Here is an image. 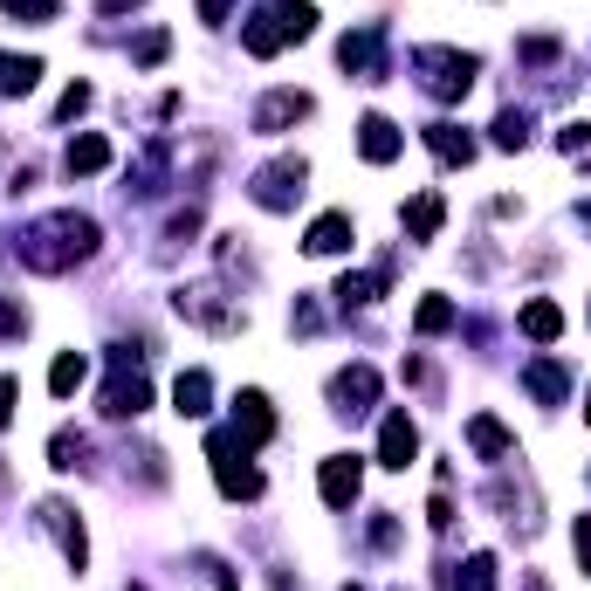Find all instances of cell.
Segmentation results:
<instances>
[{
	"instance_id": "6da1fadb",
	"label": "cell",
	"mask_w": 591,
	"mask_h": 591,
	"mask_svg": "<svg viewBox=\"0 0 591 591\" xmlns=\"http://www.w3.org/2000/svg\"><path fill=\"white\" fill-rule=\"evenodd\" d=\"M89 247H97V221H89V213H49L42 228H28L21 262L42 268V275H62L70 262H83Z\"/></svg>"
},
{
	"instance_id": "7a4b0ae2",
	"label": "cell",
	"mask_w": 591,
	"mask_h": 591,
	"mask_svg": "<svg viewBox=\"0 0 591 591\" xmlns=\"http://www.w3.org/2000/svg\"><path fill=\"white\" fill-rule=\"evenodd\" d=\"M207 454H213V482H221L228 503H255V495H262V475L247 468V447L234 441V433H213Z\"/></svg>"
},
{
	"instance_id": "3957f363",
	"label": "cell",
	"mask_w": 591,
	"mask_h": 591,
	"mask_svg": "<svg viewBox=\"0 0 591 591\" xmlns=\"http://www.w3.org/2000/svg\"><path fill=\"white\" fill-rule=\"evenodd\" d=\"M145 407H151L145 371L131 365V351H117V358H110V386H104V413H110V420H138Z\"/></svg>"
},
{
	"instance_id": "277c9868",
	"label": "cell",
	"mask_w": 591,
	"mask_h": 591,
	"mask_svg": "<svg viewBox=\"0 0 591 591\" xmlns=\"http://www.w3.org/2000/svg\"><path fill=\"white\" fill-rule=\"evenodd\" d=\"M413 62L426 70V89H433V97H461V89L475 83V55H454V49H420Z\"/></svg>"
},
{
	"instance_id": "5b68a950",
	"label": "cell",
	"mask_w": 591,
	"mask_h": 591,
	"mask_svg": "<svg viewBox=\"0 0 591 591\" xmlns=\"http://www.w3.org/2000/svg\"><path fill=\"white\" fill-rule=\"evenodd\" d=\"M358 482H365L358 454H330V461H324V475H317V488H324V503H330V509H351V503H358Z\"/></svg>"
},
{
	"instance_id": "8992f818",
	"label": "cell",
	"mask_w": 591,
	"mask_h": 591,
	"mask_svg": "<svg viewBox=\"0 0 591 591\" xmlns=\"http://www.w3.org/2000/svg\"><path fill=\"white\" fill-rule=\"evenodd\" d=\"M268 433H275V413H268V399H262V392H241V399H234V441H241L247 454H255V447L268 441Z\"/></svg>"
},
{
	"instance_id": "52a82bcc",
	"label": "cell",
	"mask_w": 591,
	"mask_h": 591,
	"mask_svg": "<svg viewBox=\"0 0 591 591\" xmlns=\"http://www.w3.org/2000/svg\"><path fill=\"white\" fill-rule=\"evenodd\" d=\"M296 193H303V166H296V159H275V166L255 179V200H262V207H289Z\"/></svg>"
},
{
	"instance_id": "ba28073f",
	"label": "cell",
	"mask_w": 591,
	"mask_h": 591,
	"mask_svg": "<svg viewBox=\"0 0 591 591\" xmlns=\"http://www.w3.org/2000/svg\"><path fill=\"white\" fill-rule=\"evenodd\" d=\"M413 454H420V433H413V420H407V413H386V433H379V461H386V468H407Z\"/></svg>"
},
{
	"instance_id": "9c48e42d",
	"label": "cell",
	"mask_w": 591,
	"mask_h": 591,
	"mask_svg": "<svg viewBox=\"0 0 591 591\" xmlns=\"http://www.w3.org/2000/svg\"><path fill=\"white\" fill-rule=\"evenodd\" d=\"M358 151H365L371 166H386V159H399V124H392V117H379V110H371V117L358 124Z\"/></svg>"
},
{
	"instance_id": "30bf717a",
	"label": "cell",
	"mask_w": 591,
	"mask_h": 591,
	"mask_svg": "<svg viewBox=\"0 0 591 591\" xmlns=\"http://www.w3.org/2000/svg\"><path fill=\"white\" fill-rule=\"evenodd\" d=\"M337 62H345V70L351 76H379V28H358V35H345V42H337Z\"/></svg>"
},
{
	"instance_id": "8fae6325",
	"label": "cell",
	"mask_w": 591,
	"mask_h": 591,
	"mask_svg": "<svg viewBox=\"0 0 591 591\" xmlns=\"http://www.w3.org/2000/svg\"><path fill=\"white\" fill-rule=\"evenodd\" d=\"M426 151H433L441 166H468V159H475V138L461 131V124H426Z\"/></svg>"
},
{
	"instance_id": "7c38bea8",
	"label": "cell",
	"mask_w": 591,
	"mask_h": 591,
	"mask_svg": "<svg viewBox=\"0 0 591 591\" xmlns=\"http://www.w3.org/2000/svg\"><path fill=\"white\" fill-rule=\"evenodd\" d=\"M207 399H213V379H207V371H179V386H172V407H179L186 420H207V413H213Z\"/></svg>"
},
{
	"instance_id": "4fadbf2b",
	"label": "cell",
	"mask_w": 591,
	"mask_h": 591,
	"mask_svg": "<svg viewBox=\"0 0 591 591\" xmlns=\"http://www.w3.org/2000/svg\"><path fill=\"white\" fill-rule=\"evenodd\" d=\"M62 166H70V179H89V172H104V166H110V138L83 131V138L70 145V159H62Z\"/></svg>"
},
{
	"instance_id": "5bb4252c",
	"label": "cell",
	"mask_w": 591,
	"mask_h": 591,
	"mask_svg": "<svg viewBox=\"0 0 591 591\" xmlns=\"http://www.w3.org/2000/svg\"><path fill=\"white\" fill-rule=\"evenodd\" d=\"M330 399H345V407L358 413V407H371V399H379V379H371L365 365H351V371H337V379H330Z\"/></svg>"
},
{
	"instance_id": "9a60e30c",
	"label": "cell",
	"mask_w": 591,
	"mask_h": 591,
	"mask_svg": "<svg viewBox=\"0 0 591 591\" xmlns=\"http://www.w3.org/2000/svg\"><path fill=\"white\" fill-rule=\"evenodd\" d=\"M296 117H309V97H303V89H275L255 124H262V131H283V124H296Z\"/></svg>"
},
{
	"instance_id": "2e32d148",
	"label": "cell",
	"mask_w": 591,
	"mask_h": 591,
	"mask_svg": "<svg viewBox=\"0 0 591 591\" xmlns=\"http://www.w3.org/2000/svg\"><path fill=\"white\" fill-rule=\"evenodd\" d=\"M303 247H309V255H345V247H351V221H345V213H324Z\"/></svg>"
},
{
	"instance_id": "e0dca14e",
	"label": "cell",
	"mask_w": 591,
	"mask_h": 591,
	"mask_svg": "<svg viewBox=\"0 0 591 591\" xmlns=\"http://www.w3.org/2000/svg\"><path fill=\"white\" fill-rule=\"evenodd\" d=\"M557 330H564V309H557L550 296H537V303H523V337H537V345H550Z\"/></svg>"
},
{
	"instance_id": "ac0fdd59",
	"label": "cell",
	"mask_w": 591,
	"mask_h": 591,
	"mask_svg": "<svg viewBox=\"0 0 591 591\" xmlns=\"http://www.w3.org/2000/svg\"><path fill=\"white\" fill-rule=\"evenodd\" d=\"M42 76V62L35 55H0V97H28Z\"/></svg>"
},
{
	"instance_id": "d6986e66",
	"label": "cell",
	"mask_w": 591,
	"mask_h": 591,
	"mask_svg": "<svg viewBox=\"0 0 591 591\" xmlns=\"http://www.w3.org/2000/svg\"><path fill=\"white\" fill-rule=\"evenodd\" d=\"M241 42H247V55H275V49L289 42V35H283V14H255V21L241 28Z\"/></svg>"
},
{
	"instance_id": "ffe728a7",
	"label": "cell",
	"mask_w": 591,
	"mask_h": 591,
	"mask_svg": "<svg viewBox=\"0 0 591 591\" xmlns=\"http://www.w3.org/2000/svg\"><path fill=\"white\" fill-rule=\"evenodd\" d=\"M42 516H49V530L62 537V557H70V564L83 571V557H89V550H83V523H70V509H62V503H49Z\"/></svg>"
},
{
	"instance_id": "44dd1931",
	"label": "cell",
	"mask_w": 591,
	"mask_h": 591,
	"mask_svg": "<svg viewBox=\"0 0 591 591\" xmlns=\"http://www.w3.org/2000/svg\"><path fill=\"white\" fill-rule=\"evenodd\" d=\"M83 379H89V358H83V351H62V358L49 365V392H55V399H70Z\"/></svg>"
},
{
	"instance_id": "7402d4cb",
	"label": "cell",
	"mask_w": 591,
	"mask_h": 591,
	"mask_svg": "<svg viewBox=\"0 0 591 591\" xmlns=\"http://www.w3.org/2000/svg\"><path fill=\"white\" fill-rule=\"evenodd\" d=\"M441 213H447L441 193H420V200L407 207V234H413V241H433V234H441Z\"/></svg>"
},
{
	"instance_id": "603a6c76",
	"label": "cell",
	"mask_w": 591,
	"mask_h": 591,
	"mask_svg": "<svg viewBox=\"0 0 591 591\" xmlns=\"http://www.w3.org/2000/svg\"><path fill=\"white\" fill-rule=\"evenodd\" d=\"M530 392L537 399H564L571 392V371L557 365V358H543V365H530Z\"/></svg>"
},
{
	"instance_id": "cb8c5ba5",
	"label": "cell",
	"mask_w": 591,
	"mask_h": 591,
	"mask_svg": "<svg viewBox=\"0 0 591 591\" xmlns=\"http://www.w3.org/2000/svg\"><path fill=\"white\" fill-rule=\"evenodd\" d=\"M468 441H475V454H488V461H503V454H509V433L495 426L488 413H482V420H468Z\"/></svg>"
},
{
	"instance_id": "d4e9b609",
	"label": "cell",
	"mask_w": 591,
	"mask_h": 591,
	"mask_svg": "<svg viewBox=\"0 0 591 591\" xmlns=\"http://www.w3.org/2000/svg\"><path fill=\"white\" fill-rule=\"evenodd\" d=\"M371 296H379V275H345V283H337V303L345 309H365Z\"/></svg>"
},
{
	"instance_id": "484cf974",
	"label": "cell",
	"mask_w": 591,
	"mask_h": 591,
	"mask_svg": "<svg viewBox=\"0 0 591 591\" xmlns=\"http://www.w3.org/2000/svg\"><path fill=\"white\" fill-rule=\"evenodd\" d=\"M309 28H317V8H309V0H283V35H289V42H303Z\"/></svg>"
},
{
	"instance_id": "4316f807",
	"label": "cell",
	"mask_w": 591,
	"mask_h": 591,
	"mask_svg": "<svg viewBox=\"0 0 591 591\" xmlns=\"http://www.w3.org/2000/svg\"><path fill=\"white\" fill-rule=\"evenodd\" d=\"M413 324H420V337H433V330H447V324H454V303H447V296H426Z\"/></svg>"
},
{
	"instance_id": "83f0119b",
	"label": "cell",
	"mask_w": 591,
	"mask_h": 591,
	"mask_svg": "<svg viewBox=\"0 0 591 591\" xmlns=\"http://www.w3.org/2000/svg\"><path fill=\"white\" fill-rule=\"evenodd\" d=\"M454 591H495V557H468V578H454Z\"/></svg>"
},
{
	"instance_id": "f1b7e54d",
	"label": "cell",
	"mask_w": 591,
	"mask_h": 591,
	"mask_svg": "<svg viewBox=\"0 0 591 591\" xmlns=\"http://www.w3.org/2000/svg\"><path fill=\"white\" fill-rule=\"evenodd\" d=\"M14 21H55V0H0Z\"/></svg>"
},
{
	"instance_id": "f546056e",
	"label": "cell",
	"mask_w": 591,
	"mask_h": 591,
	"mask_svg": "<svg viewBox=\"0 0 591 591\" xmlns=\"http://www.w3.org/2000/svg\"><path fill=\"white\" fill-rule=\"evenodd\" d=\"M523 138H530V131H523V117H516V110H503V117H495V145H503V151H516Z\"/></svg>"
},
{
	"instance_id": "4dcf8cb0",
	"label": "cell",
	"mask_w": 591,
	"mask_h": 591,
	"mask_svg": "<svg viewBox=\"0 0 591 591\" xmlns=\"http://www.w3.org/2000/svg\"><path fill=\"white\" fill-rule=\"evenodd\" d=\"M76 454H83V433H55V468H76Z\"/></svg>"
},
{
	"instance_id": "1f68e13d",
	"label": "cell",
	"mask_w": 591,
	"mask_h": 591,
	"mask_svg": "<svg viewBox=\"0 0 591 591\" xmlns=\"http://www.w3.org/2000/svg\"><path fill=\"white\" fill-rule=\"evenodd\" d=\"M571 543H578V564L591 571V516H571Z\"/></svg>"
},
{
	"instance_id": "d6a6232c",
	"label": "cell",
	"mask_w": 591,
	"mask_h": 591,
	"mask_svg": "<svg viewBox=\"0 0 591 591\" xmlns=\"http://www.w3.org/2000/svg\"><path fill=\"white\" fill-rule=\"evenodd\" d=\"M21 324H28V309L0 296V337H21Z\"/></svg>"
},
{
	"instance_id": "836d02e7",
	"label": "cell",
	"mask_w": 591,
	"mask_h": 591,
	"mask_svg": "<svg viewBox=\"0 0 591 591\" xmlns=\"http://www.w3.org/2000/svg\"><path fill=\"white\" fill-rule=\"evenodd\" d=\"M557 145H564V151H591V124H564V131H557Z\"/></svg>"
},
{
	"instance_id": "e575fe53",
	"label": "cell",
	"mask_w": 591,
	"mask_h": 591,
	"mask_svg": "<svg viewBox=\"0 0 591 591\" xmlns=\"http://www.w3.org/2000/svg\"><path fill=\"white\" fill-rule=\"evenodd\" d=\"M89 104V83H70V97H62V117H76Z\"/></svg>"
},
{
	"instance_id": "d590c367",
	"label": "cell",
	"mask_w": 591,
	"mask_h": 591,
	"mask_svg": "<svg viewBox=\"0 0 591 591\" xmlns=\"http://www.w3.org/2000/svg\"><path fill=\"white\" fill-rule=\"evenodd\" d=\"M8 420H14V379L0 371V426H8Z\"/></svg>"
},
{
	"instance_id": "8d00e7d4",
	"label": "cell",
	"mask_w": 591,
	"mask_h": 591,
	"mask_svg": "<svg viewBox=\"0 0 591 591\" xmlns=\"http://www.w3.org/2000/svg\"><path fill=\"white\" fill-rule=\"evenodd\" d=\"M228 8H234V0H200V14H207V21H221Z\"/></svg>"
},
{
	"instance_id": "74e56055",
	"label": "cell",
	"mask_w": 591,
	"mask_h": 591,
	"mask_svg": "<svg viewBox=\"0 0 591 591\" xmlns=\"http://www.w3.org/2000/svg\"><path fill=\"white\" fill-rule=\"evenodd\" d=\"M104 8H124V0H104Z\"/></svg>"
},
{
	"instance_id": "f35d334b",
	"label": "cell",
	"mask_w": 591,
	"mask_h": 591,
	"mask_svg": "<svg viewBox=\"0 0 591 591\" xmlns=\"http://www.w3.org/2000/svg\"><path fill=\"white\" fill-rule=\"evenodd\" d=\"M584 221H591V207H584Z\"/></svg>"
},
{
	"instance_id": "ab89813d",
	"label": "cell",
	"mask_w": 591,
	"mask_h": 591,
	"mask_svg": "<svg viewBox=\"0 0 591 591\" xmlns=\"http://www.w3.org/2000/svg\"><path fill=\"white\" fill-rule=\"evenodd\" d=\"M584 420H591V407H584Z\"/></svg>"
}]
</instances>
